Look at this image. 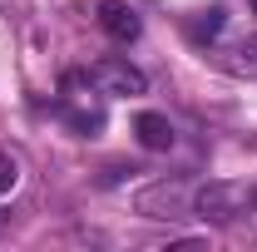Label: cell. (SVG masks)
<instances>
[{"label":"cell","instance_id":"9c48e42d","mask_svg":"<svg viewBox=\"0 0 257 252\" xmlns=\"http://www.w3.org/2000/svg\"><path fill=\"white\" fill-rule=\"evenodd\" d=\"M252 10H257V0H252Z\"/></svg>","mask_w":257,"mask_h":252},{"label":"cell","instance_id":"52a82bcc","mask_svg":"<svg viewBox=\"0 0 257 252\" xmlns=\"http://www.w3.org/2000/svg\"><path fill=\"white\" fill-rule=\"evenodd\" d=\"M223 25H227V10L213 5V10H203V15L193 20V35H198V40H213V35H223Z\"/></svg>","mask_w":257,"mask_h":252},{"label":"cell","instance_id":"6da1fadb","mask_svg":"<svg viewBox=\"0 0 257 252\" xmlns=\"http://www.w3.org/2000/svg\"><path fill=\"white\" fill-rule=\"evenodd\" d=\"M257 208V188L252 183H198L193 188V218L203 222H237L242 213Z\"/></svg>","mask_w":257,"mask_h":252},{"label":"cell","instance_id":"ba28073f","mask_svg":"<svg viewBox=\"0 0 257 252\" xmlns=\"http://www.w3.org/2000/svg\"><path fill=\"white\" fill-rule=\"evenodd\" d=\"M15 178H20L15 158H5V154H0V193H10V188H15Z\"/></svg>","mask_w":257,"mask_h":252},{"label":"cell","instance_id":"277c9868","mask_svg":"<svg viewBox=\"0 0 257 252\" xmlns=\"http://www.w3.org/2000/svg\"><path fill=\"white\" fill-rule=\"evenodd\" d=\"M94 20H99V30L109 35V40H119V45H128V40L144 35V20H139V10H134L128 0H99Z\"/></svg>","mask_w":257,"mask_h":252},{"label":"cell","instance_id":"7a4b0ae2","mask_svg":"<svg viewBox=\"0 0 257 252\" xmlns=\"http://www.w3.org/2000/svg\"><path fill=\"white\" fill-rule=\"evenodd\" d=\"M84 84L99 89L104 99H134V94H144V89H149L144 69H139V64H128V60H119V55L94 60L89 69H84Z\"/></svg>","mask_w":257,"mask_h":252},{"label":"cell","instance_id":"3957f363","mask_svg":"<svg viewBox=\"0 0 257 252\" xmlns=\"http://www.w3.org/2000/svg\"><path fill=\"white\" fill-rule=\"evenodd\" d=\"M193 188L198 183H183V178H163V183H149L139 193V213L144 218H188L193 213Z\"/></svg>","mask_w":257,"mask_h":252},{"label":"cell","instance_id":"8992f818","mask_svg":"<svg viewBox=\"0 0 257 252\" xmlns=\"http://www.w3.org/2000/svg\"><path fill=\"white\" fill-rule=\"evenodd\" d=\"M223 64L232 74H257V35H237L223 50Z\"/></svg>","mask_w":257,"mask_h":252},{"label":"cell","instance_id":"5b68a950","mask_svg":"<svg viewBox=\"0 0 257 252\" xmlns=\"http://www.w3.org/2000/svg\"><path fill=\"white\" fill-rule=\"evenodd\" d=\"M134 134H139V144L149 149V154H168L173 149V124H168V114L159 109H144V114H134Z\"/></svg>","mask_w":257,"mask_h":252}]
</instances>
